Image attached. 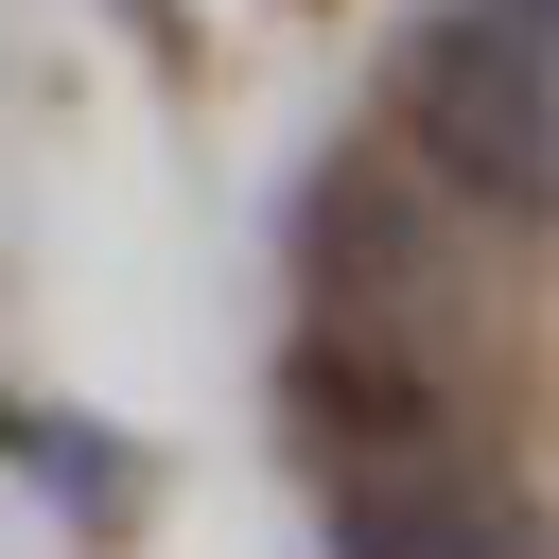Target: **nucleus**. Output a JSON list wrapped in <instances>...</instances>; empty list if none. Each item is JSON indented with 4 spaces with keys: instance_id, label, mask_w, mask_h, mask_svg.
<instances>
[{
    "instance_id": "obj_1",
    "label": "nucleus",
    "mask_w": 559,
    "mask_h": 559,
    "mask_svg": "<svg viewBox=\"0 0 559 559\" xmlns=\"http://www.w3.org/2000/svg\"><path fill=\"white\" fill-rule=\"evenodd\" d=\"M419 140L489 192V210H542V0H489L419 52Z\"/></svg>"
},
{
    "instance_id": "obj_2",
    "label": "nucleus",
    "mask_w": 559,
    "mask_h": 559,
    "mask_svg": "<svg viewBox=\"0 0 559 559\" xmlns=\"http://www.w3.org/2000/svg\"><path fill=\"white\" fill-rule=\"evenodd\" d=\"M349 559H524V542L472 524V507H437V489H367L349 507Z\"/></svg>"
}]
</instances>
